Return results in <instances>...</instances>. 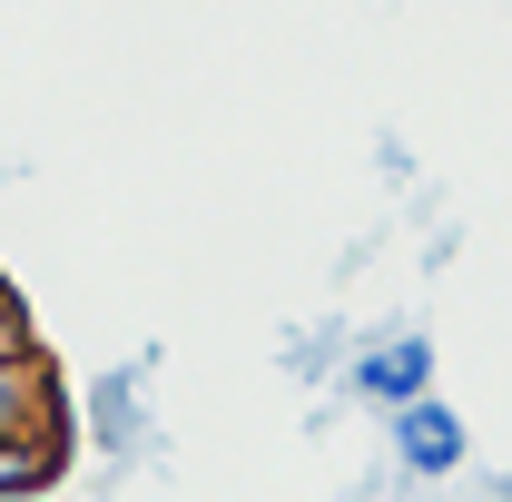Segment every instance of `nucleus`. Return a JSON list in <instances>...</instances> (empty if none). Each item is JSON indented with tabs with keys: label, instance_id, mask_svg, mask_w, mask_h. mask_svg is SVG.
<instances>
[{
	"label": "nucleus",
	"instance_id": "0eeeda50",
	"mask_svg": "<svg viewBox=\"0 0 512 502\" xmlns=\"http://www.w3.org/2000/svg\"><path fill=\"white\" fill-rule=\"evenodd\" d=\"M0 355H40V325H30V296L0 276Z\"/></svg>",
	"mask_w": 512,
	"mask_h": 502
},
{
	"label": "nucleus",
	"instance_id": "423d86ee",
	"mask_svg": "<svg viewBox=\"0 0 512 502\" xmlns=\"http://www.w3.org/2000/svg\"><path fill=\"white\" fill-rule=\"evenodd\" d=\"M345 355H355V325H345V315H316V325L286 335V384H335Z\"/></svg>",
	"mask_w": 512,
	"mask_h": 502
},
{
	"label": "nucleus",
	"instance_id": "6e6552de",
	"mask_svg": "<svg viewBox=\"0 0 512 502\" xmlns=\"http://www.w3.org/2000/svg\"><path fill=\"white\" fill-rule=\"evenodd\" d=\"M375 168L394 178V188H404V178H414V148H404V138H375Z\"/></svg>",
	"mask_w": 512,
	"mask_h": 502
},
{
	"label": "nucleus",
	"instance_id": "39448f33",
	"mask_svg": "<svg viewBox=\"0 0 512 502\" xmlns=\"http://www.w3.org/2000/svg\"><path fill=\"white\" fill-rule=\"evenodd\" d=\"M69 473V443L60 434H0V502H30Z\"/></svg>",
	"mask_w": 512,
	"mask_h": 502
},
{
	"label": "nucleus",
	"instance_id": "f03ea898",
	"mask_svg": "<svg viewBox=\"0 0 512 502\" xmlns=\"http://www.w3.org/2000/svg\"><path fill=\"white\" fill-rule=\"evenodd\" d=\"M384 463H394L404 483L444 493V483L473 473V424L453 414L444 394H414V404H394V414H384Z\"/></svg>",
	"mask_w": 512,
	"mask_h": 502
},
{
	"label": "nucleus",
	"instance_id": "1a4fd4ad",
	"mask_svg": "<svg viewBox=\"0 0 512 502\" xmlns=\"http://www.w3.org/2000/svg\"><path fill=\"white\" fill-rule=\"evenodd\" d=\"M463 502H512V473H473V493Z\"/></svg>",
	"mask_w": 512,
	"mask_h": 502
},
{
	"label": "nucleus",
	"instance_id": "f257e3e1",
	"mask_svg": "<svg viewBox=\"0 0 512 502\" xmlns=\"http://www.w3.org/2000/svg\"><path fill=\"white\" fill-rule=\"evenodd\" d=\"M414 394H434V335H424V325H375V335H355V355H345V375H335V404L394 414V404H414Z\"/></svg>",
	"mask_w": 512,
	"mask_h": 502
},
{
	"label": "nucleus",
	"instance_id": "20e7f679",
	"mask_svg": "<svg viewBox=\"0 0 512 502\" xmlns=\"http://www.w3.org/2000/svg\"><path fill=\"white\" fill-rule=\"evenodd\" d=\"M0 434H60L50 355H0Z\"/></svg>",
	"mask_w": 512,
	"mask_h": 502
},
{
	"label": "nucleus",
	"instance_id": "7ed1b4c3",
	"mask_svg": "<svg viewBox=\"0 0 512 502\" xmlns=\"http://www.w3.org/2000/svg\"><path fill=\"white\" fill-rule=\"evenodd\" d=\"M148 375H158V345L128 355V365H109L99 394H89V443H99L109 463H138V453H148Z\"/></svg>",
	"mask_w": 512,
	"mask_h": 502
}]
</instances>
